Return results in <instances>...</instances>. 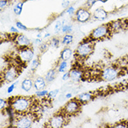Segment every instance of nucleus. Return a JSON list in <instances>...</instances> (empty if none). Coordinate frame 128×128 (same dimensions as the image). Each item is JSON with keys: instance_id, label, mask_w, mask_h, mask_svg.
Here are the masks:
<instances>
[{"instance_id": "1", "label": "nucleus", "mask_w": 128, "mask_h": 128, "mask_svg": "<svg viewBox=\"0 0 128 128\" xmlns=\"http://www.w3.org/2000/svg\"><path fill=\"white\" fill-rule=\"evenodd\" d=\"M8 102L9 106L14 108L18 115L30 113L34 104V100L31 97L24 96L10 97Z\"/></svg>"}, {"instance_id": "2", "label": "nucleus", "mask_w": 128, "mask_h": 128, "mask_svg": "<svg viewBox=\"0 0 128 128\" xmlns=\"http://www.w3.org/2000/svg\"><path fill=\"white\" fill-rule=\"evenodd\" d=\"M94 46V42L92 41L88 37L86 40H83L78 44L75 50V56L76 58L80 60L87 59L92 54Z\"/></svg>"}, {"instance_id": "3", "label": "nucleus", "mask_w": 128, "mask_h": 128, "mask_svg": "<svg viewBox=\"0 0 128 128\" xmlns=\"http://www.w3.org/2000/svg\"><path fill=\"white\" fill-rule=\"evenodd\" d=\"M112 34H113L110 30L108 24H104L94 28L93 30L91 32L88 38L93 42L102 41V40L109 38L112 36Z\"/></svg>"}, {"instance_id": "4", "label": "nucleus", "mask_w": 128, "mask_h": 128, "mask_svg": "<svg viewBox=\"0 0 128 128\" xmlns=\"http://www.w3.org/2000/svg\"><path fill=\"white\" fill-rule=\"evenodd\" d=\"M120 72L121 70H120L117 65L108 66L106 67H104L102 70H101L100 75L99 78L100 80L106 82L113 81L120 76Z\"/></svg>"}, {"instance_id": "5", "label": "nucleus", "mask_w": 128, "mask_h": 128, "mask_svg": "<svg viewBox=\"0 0 128 128\" xmlns=\"http://www.w3.org/2000/svg\"><path fill=\"white\" fill-rule=\"evenodd\" d=\"M82 104L76 98L70 99L63 106L61 111L67 116H72L78 114L81 110Z\"/></svg>"}, {"instance_id": "6", "label": "nucleus", "mask_w": 128, "mask_h": 128, "mask_svg": "<svg viewBox=\"0 0 128 128\" xmlns=\"http://www.w3.org/2000/svg\"><path fill=\"white\" fill-rule=\"evenodd\" d=\"M20 70L17 66L10 64L7 66L2 73V78L6 83H12L17 79L20 74Z\"/></svg>"}, {"instance_id": "7", "label": "nucleus", "mask_w": 128, "mask_h": 128, "mask_svg": "<svg viewBox=\"0 0 128 128\" xmlns=\"http://www.w3.org/2000/svg\"><path fill=\"white\" fill-rule=\"evenodd\" d=\"M34 115L28 113L25 114H17V118L14 122V126L18 128H30L34 122Z\"/></svg>"}, {"instance_id": "8", "label": "nucleus", "mask_w": 128, "mask_h": 128, "mask_svg": "<svg viewBox=\"0 0 128 128\" xmlns=\"http://www.w3.org/2000/svg\"><path fill=\"white\" fill-rule=\"evenodd\" d=\"M66 116L60 111V113L52 116L47 122V127L51 128H62L67 124V118Z\"/></svg>"}, {"instance_id": "9", "label": "nucleus", "mask_w": 128, "mask_h": 128, "mask_svg": "<svg viewBox=\"0 0 128 128\" xmlns=\"http://www.w3.org/2000/svg\"><path fill=\"white\" fill-rule=\"evenodd\" d=\"M34 51L32 47H27L23 48L18 49V58L19 62L23 64H26L30 63L32 60L34 59Z\"/></svg>"}, {"instance_id": "10", "label": "nucleus", "mask_w": 128, "mask_h": 128, "mask_svg": "<svg viewBox=\"0 0 128 128\" xmlns=\"http://www.w3.org/2000/svg\"><path fill=\"white\" fill-rule=\"evenodd\" d=\"M74 19L76 21L80 22V23H84L87 21L90 20L91 18V14H90V10L85 7H80L76 10L74 14Z\"/></svg>"}, {"instance_id": "11", "label": "nucleus", "mask_w": 128, "mask_h": 128, "mask_svg": "<svg viewBox=\"0 0 128 128\" xmlns=\"http://www.w3.org/2000/svg\"><path fill=\"white\" fill-rule=\"evenodd\" d=\"M14 42L18 48L31 47L32 42L26 35L23 34H16L14 38Z\"/></svg>"}, {"instance_id": "12", "label": "nucleus", "mask_w": 128, "mask_h": 128, "mask_svg": "<svg viewBox=\"0 0 128 128\" xmlns=\"http://www.w3.org/2000/svg\"><path fill=\"white\" fill-rule=\"evenodd\" d=\"M70 80L74 83H78L84 79L85 72L81 68L78 66H74L69 71Z\"/></svg>"}, {"instance_id": "13", "label": "nucleus", "mask_w": 128, "mask_h": 128, "mask_svg": "<svg viewBox=\"0 0 128 128\" xmlns=\"http://www.w3.org/2000/svg\"><path fill=\"white\" fill-rule=\"evenodd\" d=\"M126 25H128V24H125V20H116L111 21V22L108 23V26L110 28L112 34L119 32L122 30L125 29Z\"/></svg>"}, {"instance_id": "14", "label": "nucleus", "mask_w": 128, "mask_h": 128, "mask_svg": "<svg viewBox=\"0 0 128 128\" xmlns=\"http://www.w3.org/2000/svg\"><path fill=\"white\" fill-rule=\"evenodd\" d=\"M108 12L103 8H97L92 14V17L98 21H104L108 18Z\"/></svg>"}, {"instance_id": "15", "label": "nucleus", "mask_w": 128, "mask_h": 128, "mask_svg": "<svg viewBox=\"0 0 128 128\" xmlns=\"http://www.w3.org/2000/svg\"><path fill=\"white\" fill-rule=\"evenodd\" d=\"M94 97V94L93 92H83V93L79 94L76 98L79 101L81 104H85L90 102L91 100H92Z\"/></svg>"}, {"instance_id": "16", "label": "nucleus", "mask_w": 128, "mask_h": 128, "mask_svg": "<svg viewBox=\"0 0 128 128\" xmlns=\"http://www.w3.org/2000/svg\"><path fill=\"white\" fill-rule=\"evenodd\" d=\"M46 83L45 78L38 76L34 80V88L36 91L44 90L46 87Z\"/></svg>"}, {"instance_id": "17", "label": "nucleus", "mask_w": 128, "mask_h": 128, "mask_svg": "<svg viewBox=\"0 0 128 128\" xmlns=\"http://www.w3.org/2000/svg\"><path fill=\"white\" fill-rule=\"evenodd\" d=\"M34 87V80L30 78H24L21 83V88L25 92H29Z\"/></svg>"}, {"instance_id": "18", "label": "nucleus", "mask_w": 128, "mask_h": 128, "mask_svg": "<svg viewBox=\"0 0 128 128\" xmlns=\"http://www.w3.org/2000/svg\"><path fill=\"white\" fill-rule=\"evenodd\" d=\"M73 56V51L72 49L66 47L63 49L60 52V58L61 60H64V61H68L71 59V58Z\"/></svg>"}, {"instance_id": "19", "label": "nucleus", "mask_w": 128, "mask_h": 128, "mask_svg": "<svg viewBox=\"0 0 128 128\" xmlns=\"http://www.w3.org/2000/svg\"><path fill=\"white\" fill-rule=\"evenodd\" d=\"M57 73H58L57 69H50L48 72L46 74L45 76H44L46 82L47 83H51L52 81H53L54 80L56 79V76H57Z\"/></svg>"}, {"instance_id": "20", "label": "nucleus", "mask_w": 128, "mask_h": 128, "mask_svg": "<svg viewBox=\"0 0 128 128\" xmlns=\"http://www.w3.org/2000/svg\"><path fill=\"white\" fill-rule=\"evenodd\" d=\"M25 1H20L18 2L14 7V13L16 16H20L22 12V8H23V6Z\"/></svg>"}, {"instance_id": "21", "label": "nucleus", "mask_w": 128, "mask_h": 128, "mask_svg": "<svg viewBox=\"0 0 128 128\" xmlns=\"http://www.w3.org/2000/svg\"><path fill=\"white\" fill-rule=\"evenodd\" d=\"M74 41V36L71 34H65L62 39V44L64 46H69L72 44Z\"/></svg>"}, {"instance_id": "22", "label": "nucleus", "mask_w": 128, "mask_h": 128, "mask_svg": "<svg viewBox=\"0 0 128 128\" xmlns=\"http://www.w3.org/2000/svg\"><path fill=\"white\" fill-rule=\"evenodd\" d=\"M68 68V61L61 60V62L59 63L58 66L57 68V71L58 73H64L67 72Z\"/></svg>"}, {"instance_id": "23", "label": "nucleus", "mask_w": 128, "mask_h": 128, "mask_svg": "<svg viewBox=\"0 0 128 128\" xmlns=\"http://www.w3.org/2000/svg\"><path fill=\"white\" fill-rule=\"evenodd\" d=\"M40 64V60L38 58L36 59H33L32 60V62H30V71L34 72L36 69H38V66Z\"/></svg>"}, {"instance_id": "24", "label": "nucleus", "mask_w": 128, "mask_h": 128, "mask_svg": "<svg viewBox=\"0 0 128 128\" xmlns=\"http://www.w3.org/2000/svg\"><path fill=\"white\" fill-rule=\"evenodd\" d=\"M65 24V20H63L62 21L58 20L57 21V22L55 24V27H54V31L56 34H58L60 32H62V29L63 24Z\"/></svg>"}, {"instance_id": "25", "label": "nucleus", "mask_w": 128, "mask_h": 128, "mask_svg": "<svg viewBox=\"0 0 128 128\" xmlns=\"http://www.w3.org/2000/svg\"><path fill=\"white\" fill-rule=\"evenodd\" d=\"M74 28H73L72 24H63L62 29V32L65 34H71Z\"/></svg>"}, {"instance_id": "26", "label": "nucleus", "mask_w": 128, "mask_h": 128, "mask_svg": "<svg viewBox=\"0 0 128 128\" xmlns=\"http://www.w3.org/2000/svg\"><path fill=\"white\" fill-rule=\"evenodd\" d=\"M48 94V90L44 89V90L36 91L35 93V96L37 98H44V97H47Z\"/></svg>"}, {"instance_id": "27", "label": "nucleus", "mask_w": 128, "mask_h": 128, "mask_svg": "<svg viewBox=\"0 0 128 128\" xmlns=\"http://www.w3.org/2000/svg\"><path fill=\"white\" fill-rule=\"evenodd\" d=\"M60 44V41L59 38H57V37H53L49 43L50 46H51L54 48H58L59 47Z\"/></svg>"}, {"instance_id": "28", "label": "nucleus", "mask_w": 128, "mask_h": 128, "mask_svg": "<svg viewBox=\"0 0 128 128\" xmlns=\"http://www.w3.org/2000/svg\"><path fill=\"white\" fill-rule=\"evenodd\" d=\"M60 92L59 89H55V90H51V91H50L48 92V95H47V98H48L49 100H54L56 97H57V95Z\"/></svg>"}, {"instance_id": "29", "label": "nucleus", "mask_w": 128, "mask_h": 128, "mask_svg": "<svg viewBox=\"0 0 128 128\" xmlns=\"http://www.w3.org/2000/svg\"><path fill=\"white\" fill-rule=\"evenodd\" d=\"M97 2H98V0H87L86 3L83 4V6L88 8V10H90V8H92L93 7L94 5L97 3Z\"/></svg>"}, {"instance_id": "30", "label": "nucleus", "mask_w": 128, "mask_h": 128, "mask_svg": "<svg viewBox=\"0 0 128 128\" xmlns=\"http://www.w3.org/2000/svg\"><path fill=\"white\" fill-rule=\"evenodd\" d=\"M8 106H9L8 102V101H6L4 99L1 98V99H0V109H1V111H4V110L8 107Z\"/></svg>"}, {"instance_id": "31", "label": "nucleus", "mask_w": 128, "mask_h": 128, "mask_svg": "<svg viewBox=\"0 0 128 128\" xmlns=\"http://www.w3.org/2000/svg\"><path fill=\"white\" fill-rule=\"evenodd\" d=\"M114 128H128V122L121 121L116 123L114 125Z\"/></svg>"}, {"instance_id": "32", "label": "nucleus", "mask_w": 128, "mask_h": 128, "mask_svg": "<svg viewBox=\"0 0 128 128\" xmlns=\"http://www.w3.org/2000/svg\"><path fill=\"white\" fill-rule=\"evenodd\" d=\"M50 44L48 43H42L39 46V50L42 52H45L46 50H48Z\"/></svg>"}, {"instance_id": "33", "label": "nucleus", "mask_w": 128, "mask_h": 128, "mask_svg": "<svg viewBox=\"0 0 128 128\" xmlns=\"http://www.w3.org/2000/svg\"><path fill=\"white\" fill-rule=\"evenodd\" d=\"M16 26L17 27V28L20 30H22V31H26L28 30V28L26 25H24L23 23H22L20 21H17L16 22Z\"/></svg>"}, {"instance_id": "34", "label": "nucleus", "mask_w": 128, "mask_h": 128, "mask_svg": "<svg viewBox=\"0 0 128 128\" xmlns=\"http://www.w3.org/2000/svg\"><path fill=\"white\" fill-rule=\"evenodd\" d=\"M10 0H0V9L4 10L10 4Z\"/></svg>"}, {"instance_id": "35", "label": "nucleus", "mask_w": 128, "mask_h": 128, "mask_svg": "<svg viewBox=\"0 0 128 128\" xmlns=\"http://www.w3.org/2000/svg\"><path fill=\"white\" fill-rule=\"evenodd\" d=\"M76 12V10H75V8L73 6H69L67 8H66L65 10H64V13L66 14H69L70 16H72V15H74Z\"/></svg>"}, {"instance_id": "36", "label": "nucleus", "mask_w": 128, "mask_h": 128, "mask_svg": "<svg viewBox=\"0 0 128 128\" xmlns=\"http://www.w3.org/2000/svg\"><path fill=\"white\" fill-rule=\"evenodd\" d=\"M18 82H14V83H12L11 85H10V86L8 87V88H7V92L8 94L11 93L12 92H14V90H15V88H16V85H17Z\"/></svg>"}, {"instance_id": "37", "label": "nucleus", "mask_w": 128, "mask_h": 128, "mask_svg": "<svg viewBox=\"0 0 128 128\" xmlns=\"http://www.w3.org/2000/svg\"><path fill=\"white\" fill-rule=\"evenodd\" d=\"M61 5H62V7L63 8L66 9L70 6V1H69V0H62Z\"/></svg>"}, {"instance_id": "38", "label": "nucleus", "mask_w": 128, "mask_h": 128, "mask_svg": "<svg viewBox=\"0 0 128 128\" xmlns=\"http://www.w3.org/2000/svg\"><path fill=\"white\" fill-rule=\"evenodd\" d=\"M62 80H67L70 79V76H69V72H66L63 73V76L62 77Z\"/></svg>"}, {"instance_id": "39", "label": "nucleus", "mask_w": 128, "mask_h": 128, "mask_svg": "<svg viewBox=\"0 0 128 128\" xmlns=\"http://www.w3.org/2000/svg\"><path fill=\"white\" fill-rule=\"evenodd\" d=\"M10 32L12 34H18V29L17 27H14V26H11L10 28Z\"/></svg>"}, {"instance_id": "40", "label": "nucleus", "mask_w": 128, "mask_h": 128, "mask_svg": "<svg viewBox=\"0 0 128 128\" xmlns=\"http://www.w3.org/2000/svg\"><path fill=\"white\" fill-rule=\"evenodd\" d=\"M34 42H35V43H36V44H41L42 43V38H36Z\"/></svg>"}, {"instance_id": "41", "label": "nucleus", "mask_w": 128, "mask_h": 128, "mask_svg": "<svg viewBox=\"0 0 128 128\" xmlns=\"http://www.w3.org/2000/svg\"><path fill=\"white\" fill-rule=\"evenodd\" d=\"M72 92H68V93H66L65 94V98L66 99H72Z\"/></svg>"}, {"instance_id": "42", "label": "nucleus", "mask_w": 128, "mask_h": 128, "mask_svg": "<svg viewBox=\"0 0 128 128\" xmlns=\"http://www.w3.org/2000/svg\"><path fill=\"white\" fill-rule=\"evenodd\" d=\"M51 36V33H50V32H47V33H46L44 36V38H48L49 36Z\"/></svg>"}, {"instance_id": "43", "label": "nucleus", "mask_w": 128, "mask_h": 128, "mask_svg": "<svg viewBox=\"0 0 128 128\" xmlns=\"http://www.w3.org/2000/svg\"><path fill=\"white\" fill-rule=\"evenodd\" d=\"M36 38H42V32H38V34H36Z\"/></svg>"}, {"instance_id": "44", "label": "nucleus", "mask_w": 128, "mask_h": 128, "mask_svg": "<svg viewBox=\"0 0 128 128\" xmlns=\"http://www.w3.org/2000/svg\"><path fill=\"white\" fill-rule=\"evenodd\" d=\"M109 0H98V2H102V3L103 4H105L107 2H108Z\"/></svg>"}, {"instance_id": "45", "label": "nucleus", "mask_w": 128, "mask_h": 128, "mask_svg": "<svg viewBox=\"0 0 128 128\" xmlns=\"http://www.w3.org/2000/svg\"><path fill=\"white\" fill-rule=\"evenodd\" d=\"M29 1H37V0H29Z\"/></svg>"}]
</instances>
